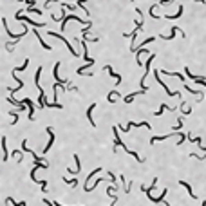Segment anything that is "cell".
<instances>
[{
  "instance_id": "cell-1",
  "label": "cell",
  "mask_w": 206,
  "mask_h": 206,
  "mask_svg": "<svg viewBox=\"0 0 206 206\" xmlns=\"http://www.w3.org/2000/svg\"><path fill=\"white\" fill-rule=\"evenodd\" d=\"M118 128H120V127H116V125L112 127V132H114V152L118 150V146H121L125 152H128V154H130L132 157H136V159H138L139 163H143V157H139V154H138V152H134V150L127 148V146H125V143L121 141V139H120V132H118Z\"/></svg>"
},
{
  "instance_id": "cell-2",
  "label": "cell",
  "mask_w": 206,
  "mask_h": 206,
  "mask_svg": "<svg viewBox=\"0 0 206 206\" xmlns=\"http://www.w3.org/2000/svg\"><path fill=\"white\" fill-rule=\"evenodd\" d=\"M69 20H76V22H80V24H83V25H92L90 22H85V20H82L80 17H76V15H72V13H71V15H67V17H65V18L62 20V27H60L62 31H65V27H67V22H69Z\"/></svg>"
},
{
  "instance_id": "cell-3",
  "label": "cell",
  "mask_w": 206,
  "mask_h": 206,
  "mask_svg": "<svg viewBox=\"0 0 206 206\" xmlns=\"http://www.w3.org/2000/svg\"><path fill=\"white\" fill-rule=\"evenodd\" d=\"M15 18H17V20H20V22H27L29 25H33V27H36V29H38V27H45V24L35 22L33 18H29V17H22V11H18V13H17V17H15Z\"/></svg>"
},
{
  "instance_id": "cell-4",
  "label": "cell",
  "mask_w": 206,
  "mask_h": 206,
  "mask_svg": "<svg viewBox=\"0 0 206 206\" xmlns=\"http://www.w3.org/2000/svg\"><path fill=\"white\" fill-rule=\"evenodd\" d=\"M159 74H161V71H159V69H156V71H154V76H156V80L159 82V85H161V87H163V89H165V90H166V94H168V96H181L179 92H172V90H170V89L166 87V83L163 82L161 78H159Z\"/></svg>"
},
{
  "instance_id": "cell-5",
  "label": "cell",
  "mask_w": 206,
  "mask_h": 206,
  "mask_svg": "<svg viewBox=\"0 0 206 206\" xmlns=\"http://www.w3.org/2000/svg\"><path fill=\"white\" fill-rule=\"evenodd\" d=\"M49 35H51V36H54V38H60V40H62L63 43H65V45H67V49H69V51H71V53H72V56H78V53H76V51H74V47H72V45H71V42L67 40V38H63L62 35H58V33H54V31H49Z\"/></svg>"
},
{
  "instance_id": "cell-6",
  "label": "cell",
  "mask_w": 206,
  "mask_h": 206,
  "mask_svg": "<svg viewBox=\"0 0 206 206\" xmlns=\"http://www.w3.org/2000/svg\"><path fill=\"white\" fill-rule=\"evenodd\" d=\"M136 127H145V128H148V130L152 128V127H150V123H146V121H141V123H134V121H130L127 127H120V128H121L123 132H128L130 128H136Z\"/></svg>"
},
{
  "instance_id": "cell-7",
  "label": "cell",
  "mask_w": 206,
  "mask_h": 206,
  "mask_svg": "<svg viewBox=\"0 0 206 206\" xmlns=\"http://www.w3.org/2000/svg\"><path fill=\"white\" fill-rule=\"evenodd\" d=\"M170 31H172L170 35H159V38H161V40H172V38L175 36V33H181V36H183V38H185V36H186L185 33H183V31H181L179 27H175V25H174V27H172Z\"/></svg>"
},
{
  "instance_id": "cell-8",
  "label": "cell",
  "mask_w": 206,
  "mask_h": 206,
  "mask_svg": "<svg viewBox=\"0 0 206 206\" xmlns=\"http://www.w3.org/2000/svg\"><path fill=\"white\" fill-rule=\"evenodd\" d=\"M45 132L49 134V143L43 146V154H45V152H49V150H51V146H53V143H54V132H53V128H51V127H47V128H45Z\"/></svg>"
},
{
  "instance_id": "cell-9",
  "label": "cell",
  "mask_w": 206,
  "mask_h": 206,
  "mask_svg": "<svg viewBox=\"0 0 206 206\" xmlns=\"http://www.w3.org/2000/svg\"><path fill=\"white\" fill-rule=\"evenodd\" d=\"M166 193H168V190H163V193H161L159 197H152V192H150V193H145V195H148V199H150L152 203H156V204H157V203H166V201H165Z\"/></svg>"
},
{
  "instance_id": "cell-10",
  "label": "cell",
  "mask_w": 206,
  "mask_h": 206,
  "mask_svg": "<svg viewBox=\"0 0 206 206\" xmlns=\"http://www.w3.org/2000/svg\"><path fill=\"white\" fill-rule=\"evenodd\" d=\"M105 71H107V72H109L112 78H116V85H120V83H121V76H120V74H118V72H116V71H114L110 65H105Z\"/></svg>"
},
{
  "instance_id": "cell-11",
  "label": "cell",
  "mask_w": 206,
  "mask_h": 206,
  "mask_svg": "<svg viewBox=\"0 0 206 206\" xmlns=\"http://www.w3.org/2000/svg\"><path fill=\"white\" fill-rule=\"evenodd\" d=\"M96 109V103H90V107L87 109V120H89V123H90V127H96V121L92 120V110Z\"/></svg>"
},
{
  "instance_id": "cell-12",
  "label": "cell",
  "mask_w": 206,
  "mask_h": 206,
  "mask_svg": "<svg viewBox=\"0 0 206 206\" xmlns=\"http://www.w3.org/2000/svg\"><path fill=\"white\" fill-rule=\"evenodd\" d=\"M145 92H146L145 89H141V90H138V92H132V94L125 96V98H123V101H125V103H132V101H134V98H136V96H139V94H145Z\"/></svg>"
},
{
  "instance_id": "cell-13",
  "label": "cell",
  "mask_w": 206,
  "mask_h": 206,
  "mask_svg": "<svg viewBox=\"0 0 206 206\" xmlns=\"http://www.w3.org/2000/svg\"><path fill=\"white\" fill-rule=\"evenodd\" d=\"M2 150H4V161H7L9 159V152H7V138L6 136H2Z\"/></svg>"
},
{
  "instance_id": "cell-14",
  "label": "cell",
  "mask_w": 206,
  "mask_h": 206,
  "mask_svg": "<svg viewBox=\"0 0 206 206\" xmlns=\"http://www.w3.org/2000/svg\"><path fill=\"white\" fill-rule=\"evenodd\" d=\"M33 33H35V35H36V38H38V42H40V45H42V47H43V49H47V51H51V45H49V43H45V42H43V38H42V36H40V33H38V31H36V27H35V29H33Z\"/></svg>"
},
{
  "instance_id": "cell-15",
  "label": "cell",
  "mask_w": 206,
  "mask_h": 206,
  "mask_svg": "<svg viewBox=\"0 0 206 206\" xmlns=\"http://www.w3.org/2000/svg\"><path fill=\"white\" fill-rule=\"evenodd\" d=\"M179 185H181V186H185V188H186V192H188V193H190V197H192V199H197V195H195V193H193V190H192V186L188 185V183H186V181H179Z\"/></svg>"
},
{
  "instance_id": "cell-16",
  "label": "cell",
  "mask_w": 206,
  "mask_h": 206,
  "mask_svg": "<svg viewBox=\"0 0 206 206\" xmlns=\"http://www.w3.org/2000/svg\"><path fill=\"white\" fill-rule=\"evenodd\" d=\"M163 110H172V112H174V107H168L166 103H161V107H159V110H157V112H154V116H157V118H159V116L163 114Z\"/></svg>"
},
{
  "instance_id": "cell-17",
  "label": "cell",
  "mask_w": 206,
  "mask_h": 206,
  "mask_svg": "<svg viewBox=\"0 0 206 206\" xmlns=\"http://www.w3.org/2000/svg\"><path fill=\"white\" fill-rule=\"evenodd\" d=\"M183 11H185V7H183V6H179V9H177V13H175V15H165V18H168V20H174V18H179V17L183 15Z\"/></svg>"
},
{
  "instance_id": "cell-18",
  "label": "cell",
  "mask_w": 206,
  "mask_h": 206,
  "mask_svg": "<svg viewBox=\"0 0 206 206\" xmlns=\"http://www.w3.org/2000/svg\"><path fill=\"white\" fill-rule=\"evenodd\" d=\"M72 159H74V163H76L74 175H78V174H80V168H82V163H80V156H78V154H74V156H72Z\"/></svg>"
},
{
  "instance_id": "cell-19",
  "label": "cell",
  "mask_w": 206,
  "mask_h": 206,
  "mask_svg": "<svg viewBox=\"0 0 206 206\" xmlns=\"http://www.w3.org/2000/svg\"><path fill=\"white\" fill-rule=\"evenodd\" d=\"M6 203H7V204H15V206H25V201H15L13 197H7Z\"/></svg>"
},
{
  "instance_id": "cell-20",
  "label": "cell",
  "mask_w": 206,
  "mask_h": 206,
  "mask_svg": "<svg viewBox=\"0 0 206 206\" xmlns=\"http://www.w3.org/2000/svg\"><path fill=\"white\" fill-rule=\"evenodd\" d=\"M114 96L118 98V96H120V92H118V90H112V92H109V96H107L109 103H114V101H116V100H114Z\"/></svg>"
},
{
  "instance_id": "cell-21",
  "label": "cell",
  "mask_w": 206,
  "mask_h": 206,
  "mask_svg": "<svg viewBox=\"0 0 206 206\" xmlns=\"http://www.w3.org/2000/svg\"><path fill=\"white\" fill-rule=\"evenodd\" d=\"M100 172H101V168H96V170H92V172L87 175V179H85V185L89 183V179H90V177H94V175H96V174H100Z\"/></svg>"
},
{
  "instance_id": "cell-22",
  "label": "cell",
  "mask_w": 206,
  "mask_h": 206,
  "mask_svg": "<svg viewBox=\"0 0 206 206\" xmlns=\"http://www.w3.org/2000/svg\"><path fill=\"white\" fill-rule=\"evenodd\" d=\"M27 67H29V58H25V62H24L22 67H17V69H13V71H17V72H18V71H25Z\"/></svg>"
},
{
  "instance_id": "cell-23",
  "label": "cell",
  "mask_w": 206,
  "mask_h": 206,
  "mask_svg": "<svg viewBox=\"0 0 206 206\" xmlns=\"http://www.w3.org/2000/svg\"><path fill=\"white\" fill-rule=\"evenodd\" d=\"M63 183H65V185H71L72 188H74V186L78 185V181H76V179H67V177L63 179Z\"/></svg>"
},
{
  "instance_id": "cell-24",
  "label": "cell",
  "mask_w": 206,
  "mask_h": 206,
  "mask_svg": "<svg viewBox=\"0 0 206 206\" xmlns=\"http://www.w3.org/2000/svg\"><path fill=\"white\" fill-rule=\"evenodd\" d=\"M181 127H183V118H179V120H177V125L174 127V132H179V130H181Z\"/></svg>"
},
{
  "instance_id": "cell-25",
  "label": "cell",
  "mask_w": 206,
  "mask_h": 206,
  "mask_svg": "<svg viewBox=\"0 0 206 206\" xmlns=\"http://www.w3.org/2000/svg\"><path fill=\"white\" fill-rule=\"evenodd\" d=\"M170 2H172V0H159V4H161V6H166V4H170Z\"/></svg>"
},
{
  "instance_id": "cell-26",
  "label": "cell",
  "mask_w": 206,
  "mask_h": 206,
  "mask_svg": "<svg viewBox=\"0 0 206 206\" xmlns=\"http://www.w3.org/2000/svg\"><path fill=\"white\" fill-rule=\"evenodd\" d=\"M54 206H63V204H60V203H58V201H54Z\"/></svg>"
},
{
  "instance_id": "cell-27",
  "label": "cell",
  "mask_w": 206,
  "mask_h": 206,
  "mask_svg": "<svg viewBox=\"0 0 206 206\" xmlns=\"http://www.w3.org/2000/svg\"><path fill=\"white\" fill-rule=\"evenodd\" d=\"M203 206H206V201H203Z\"/></svg>"
},
{
  "instance_id": "cell-28",
  "label": "cell",
  "mask_w": 206,
  "mask_h": 206,
  "mask_svg": "<svg viewBox=\"0 0 206 206\" xmlns=\"http://www.w3.org/2000/svg\"><path fill=\"white\" fill-rule=\"evenodd\" d=\"M130 2H134V0H130Z\"/></svg>"
}]
</instances>
